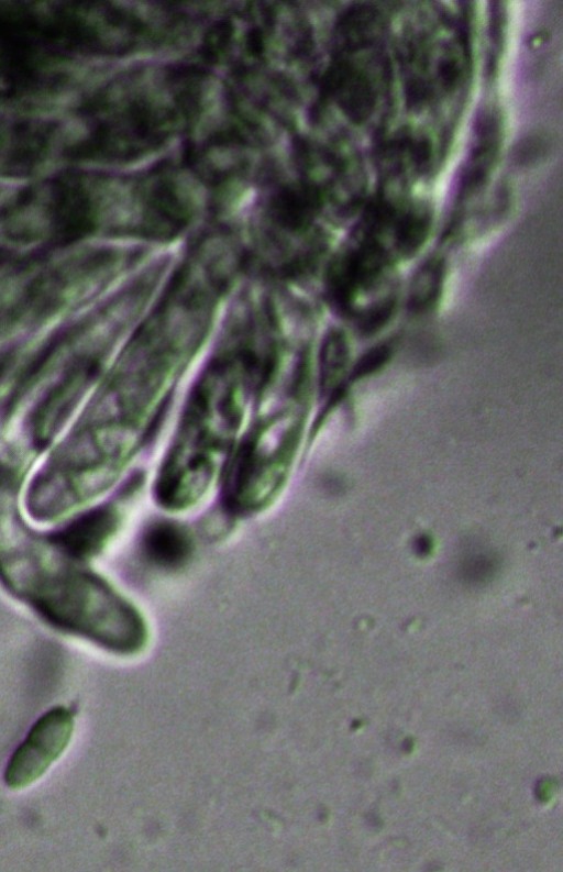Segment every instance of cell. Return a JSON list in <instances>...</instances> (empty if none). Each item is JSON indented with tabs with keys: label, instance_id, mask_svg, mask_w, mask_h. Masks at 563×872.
<instances>
[{
	"label": "cell",
	"instance_id": "cell-1",
	"mask_svg": "<svg viewBox=\"0 0 563 872\" xmlns=\"http://www.w3.org/2000/svg\"><path fill=\"white\" fill-rule=\"evenodd\" d=\"M25 472L0 461V582L54 628L121 655L147 637L137 607L67 552L32 529L20 506Z\"/></svg>",
	"mask_w": 563,
	"mask_h": 872
},
{
	"label": "cell",
	"instance_id": "cell-2",
	"mask_svg": "<svg viewBox=\"0 0 563 872\" xmlns=\"http://www.w3.org/2000/svg\"><path fill=\"white\" fill-rule=\"evenodd\" d=\"M238 426L230 402L212 405L197 393L156 474L157 505L179 512L199 504L224 473Z\"/></svg>",
	"mask_w": 563,
	"mask_h": 872
},
{
	"label": "cell",
	"instance_id": "cell-3",
	"mask_svg": "<svg viewBox=\"0 0 563 872\" xmlns=\"http://www.w3.org/2000/svg\"><path fill=\"white\" fill-rule=\"evenodd\" d=\"M74 726V715L65 707L52 708L41 716L9 760L7 786L21 790L37 781L64 753Z\"/></svg>",
	"mask_w": 563,
	"mask_h": 872
},
{
	"label": "cell",
	"instance_id": "cell-4",
	"mask_svg": "<svg viewBox=\"0 0 563 872\" xmlns=\"http://www.w3.org/2000/svg\"><path fill=\"white\" fill-rule=\"evenodd\" d=\"M121 521L113 504L98 506L56 531L53 537L76 559L86 562L98 554L117 532Z\"/></svg>",
	"mask_w": 563,
	"mask_h": 872
},
{
	"label": "cell",
	"instance_id": "cell-5",
	"mask_svg": "<svg viewBox=\"0 0 563 872\" xmlns=\"http://www.w3.org/2000/svg\"><path fill=\"white\" fill-rule=\"evenodd\" d=\"M192 548L188 529L173 520H158L148 526L141 542L145 559L161 569H175L185 564Z\"/></svg>",
	"mask_w": 563,
	"mask_h": 872
},
{
	"label": "cell",
	"instance_id": "cell-6",
	"mask_svg": "<svg viewBox=\"0 0 563 872\" xmlns=\"http://www.w3.org/2000/svg\"><path fill=\"white\" fill-rule=\"evenodd\" d=\"M349 344L342 332H330L321 350V389L323 395L338 398L343 390V377L349 364Z\"/></svg>",
	"mask_w": 563,
	"mask_h": 872
},
{
	"label": "cell",
	"instance_id": "cell-7",
	"mask_svg": "<svg viewBox=\"0 0 563 872\" xmlns=\"http://www.w3.org/2000/svg\"><path fill=\"white\" fill-rule=\"evenodd\" d=\"M444 279V266L431 258L416 271L409 289V308L416 312L429 310L438 300Z\"/></svg>",
	"mask_w": 563,
	"mask_h": 872
},
{
	"label": "cell",
	"instance_id": "cell-8",
	"mask_svg": "<svg viewBox=\"0 0 563 872\" xmlns=\"http://www.w3.org/2000/svg\"><path fill=\"white\" fill-rule=\"evenodd\" d=\"M389 344H379L364 353L351 373L352 379H361L382 368L391 356Z\"/></svg>",
	"mask_w": 563,
	"mask_h": 872
}]
</instances>
